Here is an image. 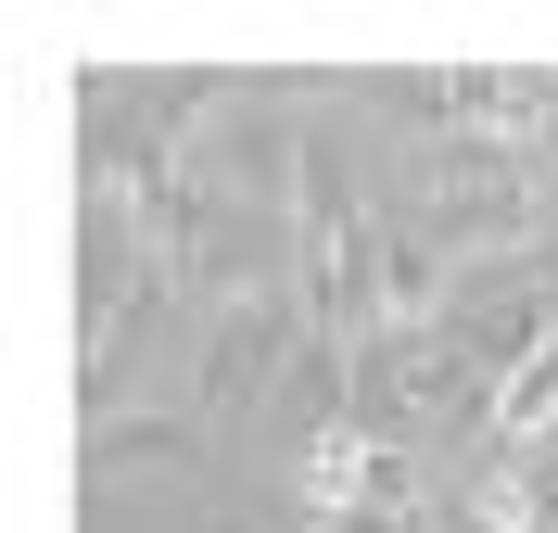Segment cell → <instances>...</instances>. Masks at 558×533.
Returning a JSON list of instances; mask_svg holds the SVG:
<instances>
[{"label":"cell","instance_id":"obj_1","mask_svg":"<svg viewBox=\"0 0 558 533\" xmlns=\"http://www.w3.org/2000/svg\"><path fill=\"white\" fill-rule=\"evenodd\" d=\"M216 432L191 393H153V407H114V420H89V458H76V483L89 496H114V483H140V470H191Z\"/></svg>","mask_w":558,"mask_h":533}]
</instances>
